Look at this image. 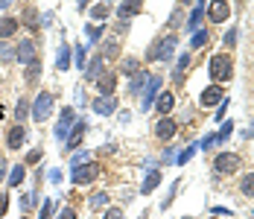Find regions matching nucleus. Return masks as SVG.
<instances>
[{
	"instance_id": "nucleus-54",
	"label": "nucleus",
	"mask_w": 254,
	"mask_h": 219,
	"mask_svg": "<svg viewBox=\"0 0 254 219\" xmlns=\"http://www.w3.org/2000/svg\"><path fill=\"white\" fill-rule=\"evenodd\" d=\"M184 3H190V0H184Z\"/></svg>"
},
{
	"instance_id": "nucleus-2",
	"label": "nucleus",
	"mask_w": 254,
	"mask_h": 219,
	"mask_svg": "<svg viewBox=\"0 0 254 219\" xmlns=\"http://www.w3.org/2000/svg\"><path fill=\"white\" fill-rule=\"evenodd\" d=\"M29 114H32V120H35V123H44V120L53 114V94L41 91V94L35 97V102H32V108H29Z\"/></svg>"
},
{
	"instance_id": "nucleus-53",
	"label": "nucleus",
	"mask_w": 254,
	"mask_h": 219,
	"mask_svg": "<svg viewBox=\"0 0 254 219\" xmlns=\"http://www.w3.org/2000/svg\"><path fill=\"white\" fill-rule=\"evenodd\" d=\"M0 117H3V105H0Z\"/></svg>"
},
{
	"instance_id": "nucleus-40",
	"label": "nucleus",
	"mask_w": 254,
	"mask_h": 219,
	"mask_svg": "<svg viewBox=\"0 0 254 219\" xmlns=\"http://www.w3.org/2000/svg\"><path fill=\"white\" fill-rule=\"evenodd\" d=\"M231 132H234V123H225V126H222V132L216 135V140H222V138H228Z\"/></svg>"
},
{
	"instance_id": "nucleus-47",
	"label": "nucleus",
	"mask_w": 254,
	"mask_h": 219,
	"mask_svg": "<svg viewBox=\"0 0 254 219\" xmlns=\"http://www.w3.org/2000/svg\"><path fill=\"white\" fill-rule=\"evenodd\" d=\"M214 143H216V135H208V138H205V140H202V146H208V149H211V146H214Z\"/></svg>"
},
{
	"instance_id": "nucleus-19",
	"label": "nucleus",
	"mask_w": 254,
	"mask_h": 219,
	"mask_svg": "<svg viewBox=\"0 0 254 219\" xmlns=\"http://www.w3.org/2000/svg\"><path fill=\"white\" fill-rule=\"evenodd\" d=\"M56 67H59V70H67V67H70V47H67V44H64V47H59Z\"/></svg>"
},
{
	"instance_id": "nucleus-22",
	"label": "nucleus",
	"mask_w": 254,
	"mask_h": 219,
	"mask_svg": "<svg viewBox=\"0 0 254 219\" xmlns=\"http://www.w3.org/2000/svg\"><path fill=\"white\" fill-rule=\"evenodd\" d=\"M88 205H91V211H102V208L108 205V193H94V196L88 199Z\"/></svg>"
},
{
	"instance_id": "nucleus-39",
	"label": "nucleus",
	"mask_w": 254,
	"mask_h": 219,
	"mask_svg": "<svg viewBox=\"0 0 254 219\" xmlns=\"http://www.w3.org/2000/svg\"><path fill=\"white\" fill-rule=\"evenodd\" d=\"M38 161H41V149H32V152L26 155V164L32 167V164H38Z\"/></svg>"
},
{
	"instance_id": "nucleus-35",
	"label": "nucleus",
	"mask_w": 254,
	"mask_h": 219,
	"mask_svg": "<svg viewBox=\"0 0 254 219\" xmlns=\"http://www.w3.org/2000/svg\"><path fill=\"white\" fill-rule=\"evenodd\" d=\"M53 211H56V202H50V199H47V202H44V208H41V217H38V219H50V217H53Z\"/></svg>"
},
{
	"instance_id": "nucleus-7",
	"label": "nucleus",
	"mask_w": 254,
	"mask_h": 219,
	"mask_svg": "<svg viewBox=\"0 0 254 219\" xmlns=\"http://www.w3.org/2000/svg\"><path fill=\"white\" fill-rule=\"evenodd\" d=\"M97 88H99V94H102V97H111V94H114V88H117V73H114V70L99 73V76H97Z\"/></svg>"
},
{
	"instance_id": "nucleus-6",
	"label": "nucleus",
	"mask_w": 254,
	"mask_h": 219,
	"mask_svg": "<svg viewBox=\"0 0 254 219\" xmlns=\"http://www.w3.org/2000/svg\"><path fill=\"white\" fill-rule=\"evenodd\" d=\"M158 88H161V76H149L146 85H143V100H140V108H143V111H146V108L152 105V100L158 97Z\"/></svg>"
},
{
	"instance_id": "nucleus-30",
	"label": "nucleus",
	"mask_w": 254,
	"mask_h": 219,
	"mask_svg": "<svg viewBox=\"0 0 254 219\" xmlns=\"http://www.w3.org/2000/svg\"><path fill=\"white\" fill-rule=\"evenodd\" d=\"M91 18H97V20H105V18H108V6H105V3H97V6L91 9Z\"/></svg>"
},
{
	"instance_id": "nucleus-34",
	"label": "nucleus",
	"mask_w": 254,
	"mask_h": 219,
	"mask_svg": "<svg viewBox=\"0 0 254 219\" xmlns=\"http://www.w3.org/2000/svg\"><path fill=\"white\" fill-rule=\"evenodd\" d=\"M123 73L135 76V73H137V59H123Z\"/></svg>"
},
{
	"instance_id": "nucleus-21",
	"label": "nucleus",
	"mask_w": 254,
	"mask_h": 219,
	"mask_svg": "<svg viewBox=\"0 0 254 219\" xmlns=\"http://www.w3.org/2000/svg\"><path fill=\"white\" fill-rule=\"evenodd\" d=\"M158 181H161V173H155V170H152V173L146 176V181L140 184V193H152V190L158 187Z\"/></svg>"
},
{
	"instance_id": "nucleus-26",
	"label": "nucleus",
	"mask_w": 254,
	"mask_h": 219,
	"mask_svg": "<svg viewBox=\"0 0 254 219\" xmlns=\"http://www.w3.org/2000/svg\"><path fill=\"white\" fill-rule=\"evenodd\" d=\"M240 190H243L246 196H252V199H254V173L243 176V181H240Z\"/></svg>"
},
{
	"instance_id": "nucleus-49",
	"label": "nucleus",
	"mask_w": 254,
	"mask_h": 219,
	"mask_svg": "<svg viewBox=\"0 0 254 219\" xmlns=\"http://www.w3.org/2000/svg\"><path fill=\"white\" fill-rule=\"evenodd\" d=\"M3 173H6V158H0V179H3Z\"/></svg>"
},
{
	"instance_id": "nucleus-13",
	"label": "nucleus",
	"mask_w": 254,
	"mask_h": 219,
	"mask_svg": "<svg viewBox=\"0 0 254 219\" xmlns=\"http://www.w3.org/2000/svg\"><path fill=\"white\" fill-rule=\"evenodd\" d=\"M23 140H26V129H23V126H12V129H9V138H6V146H9V149H20Z\"/></svg>"
},
{
	"instance_id": "nucleus-28",
	"label": "nucleus",
	"mask_w": 254,
	"mask_h": 219,
	"mask_svg": "<svg viewBox=\"0 0 254 219\" xmlns=\"http://www.w3.org/2000/svg\"><path fill=\"white\" fill-rule=\"evenodd\" d=\"M85 32H88V38H91V44H88V47H94V41H99V38H102V26L88 23V26H85Z\"/></svg>"
},
{
	"instance_id": "nucleus-24",
	"label": "nucleus",
	"mask_w": 254,
	"mask_h": 219,
	"mask_svg": "<svg viewBox=\"0 0 254 219\" xmlns=\"http://www.w3.org/2000/svg\"><path fill=\"white\" fill-rule=\"evenodd\" d=\"M146 79H149V73H135V79H132V94H140L143 91V85H146Z\"/></svg>"
},
{
	"instance_id": "nucleus-1",
	"label": "nucleus",
	"mask_w": 254,
	"mask_h": 219,
	"mask_svg": "<svg viewBox=\"0 0 254 219\" xmlns=\"http://www.w3.org/2000/svg\"><path fill=\"white\" fill-rule=\"evenodd\" d=\"M208 70H211V79H214V82H225V79H231V73H234V61H231L228 56H214V59L208 61Z\"/></svg>"
},
{
	"instance_id": "nucleus-5",
	"label": "nucleus",
	"mask_w": 254,
	"mask_h": 219,
	"mask_svg": "<svg viewBox=\"0 0 254 219\" xmlns=\"http://www.w3.org/2000/svg\"><path fill=\"white\" fill-rule=\"evenodd\" d=\"M208 18H211L214 23L228 20V18H231V6H228V0H211V6H208Z\"/></svg>"
},
{
	"instance_id": "nucleus-23",
	"label": "nucleus",
	"mask_w": 254,
	"mask_h": 219,
	"mask_svg": "<svg viewBox=\"0 0 254 219\" xmlns=\"http://www.w3.org/2000/svg\"><path fill=\"white\" fill-rule=\"evenodd\" d=\"M202 18H205V0H199V6H196V12H193V18H190V29H199V23H202Z\"/></svg>"
},
{
	"instance_id": "nucleus-46",
	"label": "nucleus",
	"mask_w": 254,
	"mask_h": 219,
	"mask_svg": "<svg viewBox=\"0 0 254 219\" xmlns=\"http://www.w3.org/2000/svg\"><path fill=\"white\" fill-rule=\"evenodd\" d=\"M225 111H228V100H222V105H219V111H216V120H222Z\"/></svg>"
},
{
	"instance_id": "nucleus-12",
	"label": "nucleus",
	"mask_w": 254,
	"mask_h": 219,
	"mask_svg": "<svg viewBox=\"0 0 254 219\" xmlns=\"http://www.w3.org/2000/svg\"><path fill=\"white\" fill-rule=\"evenodd\" d=\"M94 111L97 114H114L117 111V97H97L94 100Z\"/></svg>"
},
{
	"instance_id": "nucleus-9",
	"label": "nucleus",
	"mask_w": 254,
	"mask_h": 219,
	"mask_svg": "<svg viewBox=\"0 0 254 219\" xmlns=\"http://www.w3.org/2000/svg\"><path fill=\"white\" fill-rule=\"evenodd\" d=\"M173 50H176V38H161V41L152 47L149 59H170V56H173Z\"/></svg>"
},
{
	"instance_id": "nucleus-20",
	"label": "nucleus",
	"mask_w": 254,
	"mask_h": 219,
	"mask_svg": "<svg viewBox=\"0 0 254 219\" xmlns=\"http://www.w3.org/2000/svg\"><path fill=\"white\" fill-rule=\"evenodd\" d=\"M99 64H102V56H94V61H85V76H88V79L99 76V73H102V67H99Z\"/></svg>"
},
{
	"instance_id": "nucleus-41",
	"label": "nucleus",
	"mask_w": 254,
	"mask_h": 219,
	"mask_svg": "<svg viewBox=\"0 0 254 219\" xmlns=\"http://www.w3.org/2000/svg\"><path fill=\"white\" fill-rule=\"evenodd\" d=\"M187 67H190V56L184 53V56L178 59V73H181V70H187Z\"/></svg>"
},
{
	"instance_id": "nucleus-27",
	"label": "nucleus",
	"mask_w": 254,
	"mask_h": 219,
	"mask_svg": "<svg viewBox=\"0 0 254 219\" xmlns=\"http://www.w3.org/2000/svg\"><path fill=\"white\" fill-rule=\"evenodd\" d=\"M38 73H41V61L35 59V61H29V64H26V82H35V79H38Z\"/></svg>"
},
{
	"instance_id": "nucleus-51",
	"label": "nucleus",
	"mask_w": 254,
	"mask_h": 219,
	"mask_svg": "<svg viewBox=\"0 0 254 219\" xmlns=\"http://www.w3.org/2000/svg\"><path fill=\"white\" fill-rule=\"evenodd\" d=\"M9 3H12V0H0V9H6V6H9Z\"/></svg>"
},
{
	"instance_id": "nucleus-25",
	"label": "nucleus",
	"mask_w": 254,
	"mask_h": 219,
	"mask_svg": "<svg viewBox=\"0 0 254 219\" xmlns=\"http://www.w3.org/2000/svg\"><path fill=\"white\" fill-rule=\"evenodd\" d=\"M82 135H85V123L79 120V123L73 126V135H70V140H67V143H70V146H79V143H82Z\"/></svg>"
},
{
	"instance_id": "nucleus-43",
	"label": "nucleus",
	"mask_w": 254,
	"mask_h": 219,
	"mask_svg": "<svg viewBox=\"0 0 254 219\" xmlns=\"http://www.w3.org/2000/svg\"><path fill=\"white\" fill-rule=\"evenodd\" d=\"M85 158H88V152H76V155H73V167H79V164H85Z\"/></svg>"
},
{
	"instance_id": "nucleus-14",
	"label": "nucleus",
	"mask_w": 254,
	"mask_h": 219,
	"mask_svg": "<svg viewBox=\"0 0 254 219\" xmlns=\"http://www.w3.org/2000/svg\"><path fill=\"white\" fill-rule=\"evenodd\" d=\"M140 9H143V0H123L120 9H117V15H120V18H135Z\"/></svg>"
},
{
	"instance_id": "nucleus-17",
	"label": "nucleus",
	"mask_w": 254,
	"mask_h": 219,
	"mask_svg": "<svg viewBox=\"0 0 254 219\" xmlns=\"http://www.w3.org/2000/svg\"><path fill=\"white\" fill-rule=\"evenodd\" d=\"M216 102H222V88H208L205 94H202V105H216Z\"/></svg>"
},
{
	"instance_id": "nucleus-32",
	"label": "nucleus",
	"mask_w": 254,
	"mask_h": 219,
	"mask_svg": "<svg viewBox=\"0 0 254 219\" xmlns=\"http://www.w3.org/2000/svg\"><path fill=\"white\" fill-rule=\"evenodd\" d=\"M117 53H120V41L114 38V41H108V44H105V53H102V56H105V59H114Z\"/></svg>"
},
{
	"instance_id": "nucleus-50",
	"label": "nucleus",
	"mask_w": 254,
	"mask_h": 219,
	"mask_svg": "<svg viewBox=\"0 0 254 219\" xmlns=\"http://www.w3.org/2000/svg\"><path fill=\"white\" fill-rule=\"evenodd\" d=\"M246 138H254V123L249 126V132H246Z\"/></svg>"
},
{
	"instance_id": "nucleus-3",
	"label": "nucleus",
	"mask_w": 254,
	"mask_h": 219,
	"mask_svg": "<svg viewBox=\"0 0 254 219\" xmlns=\"http://www.w3.org/2000/svg\"><path fill=\"white\" fill-rule=\"evenodd\" d=\"M97 176H99V167H97V164H79V167H73L70 181H73V184H91Z\"/></svg>"
},
{
	"instance_id": "nucleus-38",
	"label": "nucleus",
	"mask_w": 254,
	"mask_h": 219,
	"mask_svg": "<svg viewBox=\"0 0 254 219\" xmlns=\"http://www.w3.org/2000/svg\"><path fill=\"white\" fill-rule=\"evenodd\" d=\"M85 56H88V47H76V61H79V67H85Z\"/></svg>"
},
{
	"instance_id": "nucleus-18",
	"label": "nucleus",
	"mask_w": 254,
	"mask_h": 219,
	"mask_svg": "<svg viewBox=\"0 0 254 219\" xmlns=\"http://www.w3.org/2000/svg\"><path fill=\"white\" fill-rule=\"evenodd\" d=\"M23 179H26V167H23V164L12 167V173H9V184H12V187H20Z\"/></svg>"
},
{
	"instance_id": "nucleus-33",
	"label": "nucleus",
	"mask_w": 254,
	"mask_h": 219,
	"mask_svg": "<svg viewBox=\"0 0 254 219\" xmlns=\"http://www.w3.org/2000/svg\"><path fill=\"white\" fill-rule=\"evenodd\" d=\"M29 108H32V105H29L26 100H18V108H15V117H18V120H23V117L29 114Z\"/></svg>"
},
{
	"instance_id": "nucleus-52",
	"label": "nucleus",
	"mask_w": 254,
	"mask_h": 219,
	"mask_svg": "<svg viewBox=\"0 0 254 219\" xmlns=\"http://www.w3.org/2000/svg\"><path fill=\"white\" fill-rule=\"evenodd\" d=\"M76 3H79V6H85V3H88V0H76Z\"/></svg>"
},
{
	"instance_id": "nucleus-37",
	"label": "nucleus",
	"mask_w": 254,
	"mask_h": 219,
	"mask_svg": "<svg viewBox=\"0 0 254 219\" xmlns=\"http://www.w3.org/2000/svg\"><path fill=\"white\" fill-rule=\"evenodd\" d=\"M23 20H26V26H29V29H35V26H38V20H35V12H32V9H26Z\"/></svg>"
},
{
	"instance_id": "nucleus-42",
	"label": "nucleus",
	"mask_w": 254,
	"mask_h": 219,
	"mask_svg": "<svg viewBox=\"0 0 254 219\" xmlns=\"http://www.w3.org/2000/svg\"><path fill=\"white\" fill-rule=\"evenodd\" d=\"M105 219H123V211L120 208H111V211H105Z\"/></svg>"
},
{
	"instance_id": "nucleus-29",
	"label": "nucleus",
	"mask_w": 254,
	"mask_h": 219,
	"mask_svg": "<svg viewBox=\"0 0 254 219\" xmlns=\"http://www.w3.org/2000/svg\"><path fill=\"white\" fill-rule=\"evenodd\" d=\"M18 59V50H12L9 44H0V61H15Z\"/></svg>"
},
{
	"instance_id": "nucleus-10",
	"label": "nucleus",
	"mask_w": 254,
	"mask_h": 219,
	"mask_svg": "<svg viewBox=\"0 0 254 219\" xmlns=\"http://www.w3.org/2000/svg\"><path fill=\"white\" fill-rule=\"evenodd\" d=\"M35 59H38V56H35V41H29V38L20 41V44H18V61H20V64H29V61H35Z\"/></svg>"
},
{
	"instance_id": "nucleus-11",
	"label": "nucleus",
	"mask_w": 254,
	"mask_h": 219,
	"mask_svg": "<svg viewBox=\"0 0 254 219\" xmlns=\"http://www.w3.org/2000/svg\"><path fill=\"white\" fill-rule=\"evenodd\" d=\"M73 120H76L73 108H64V111H61V120H59V126H56V138H59V140H67V129H70Z\"/></svg>"
},
{
	"instance_id": "nucleus-8",
	"label": "nucleus",
	"mask_w": 254,
	"mask_h": 219,
	"mask_svg": "<svg viewBox=\"0 0 254 219\" xmlns=\"http://www.w3.org/2000/svg\"><path fill=\"white\" fill-rule=\"evenodd\" d=\"M176 132H178V123H176V120H170V117H161V120H158V126H155V135H158L161 140H173V138H176Z\"/></svg>"
},
{
	"instance_id": "nucleus-45",
	"label": "nucleus",
	"mask_w": 254,
	"mask_h": 219,
	"mask_svg": "<svg viewBox=\"0 0 254 219\" xmlns=\"http://www.w3.org/2000/svg\"><path fill=\"white\" fill-rule=\"evenodd\" d=\"M59 219H76V211H73V208H64V211L59 214Z\"/></svg>"
},
{
	"instance_id": "nucleus-44",
	"label": "nucleus",
	"mask_w": 254,
	"mask_h": 219,
	"mask_svg": "<svg viewBox=\"0 0 254 219\" xmlns=\"http://www.w3.org/2000/svg\"><path fill=\"white\" fill-rule=\"evenodd\" d=\"M9 211V199H6V193H0V217Z\"/></svg>"
},
{
	"instance_id": "nucleus-48",
	"label": "nucleus",
	"mask_w": 254,
	"mask_h": 219,
	"mask_svg": "<svg viewBox=\"0 0 254 219\" xmlns=\"http://www.w3.org/2000/svg\"><path fill=\"white\" fill-rule=\"evenodd\" d=\"M234 41H237V32H234V29H231V32H228V35H225V44H231V47H234Z\"/></svg>"
},
{
	"instance_id": "nucleus-31",
	"label": "nucleus",
	"mask_w": 254,
	"mask_h": 219,
	"mask_svg": "<svg viewBox=\"0 0 254 219\" xmlns=\"http://www.w3.org/2000/svg\"><path fill=\"white\" fill-rule=\"evenodd\" d=\"M205 41H208V29H196V35H193V41H190V44L199 50V47H205Z\"/></svg>"
},
{
	"instance_id": "nucleus-4",
	"label": "nucleus",
	"mask_w": 254,
	"mask_h": 219,
	"mask_svg": "<svg viewBox=\"0 0 254 219\" xmlns=\"http://www.w3.org/2000/svg\"><path fill=\"white\" fill-rule=\"evenodd\" d=\"M214 167H216V173H234L240 167V155L237 152H222V155L214 158Z\"/></svg>"
},
{
	"instance_id": "nucleus-36",
	"label": "nucleus",
	"mask_w": 254,
	"mask_h": 219,
	"mask_svg": "<svg viewBox=\"0 0 254 219\" xmlns=\"http://www.w3.org/2000/svg\"><path fill=\"white\" fill-rule=\"evenodd\" d=\"M193 152H196V146H187V149H184V152H181V155H178L176 161H178V164H187V161L193 158Z\"/></svg>"
},
{
	"instance_id": "nucleus-15",
	"label": "nucleus",
	"mask_w": 254,
	"mask_h": 219,
	"mask_svg": "<svg viewBox=\"0 0 254 219\" xmlns=\"http://www.w3.org/2000/svg\"><path fill=\"white\" fill-rule=\"evenodd\" d=\"M173 105H176V97H173V94H167V91H164V94H158V97H155V108H158L161 114H170V111H173Z\"/></svg>"
},
{
	"instance_id": "nucleus-16",
	"label": "nucleus",
	"mask_w": 254,
	"mask_h": 219,
	"mask_svg": "<svg viewBox=\"0 0 254 219\" xmlns=\"http://www.w3.org/2000/svg\"><path fill=\"white\" fill-rule=\"evenodd\" d=\"M18 32V18H0V38H12Z\"/></svg>"
}]
</instances>
